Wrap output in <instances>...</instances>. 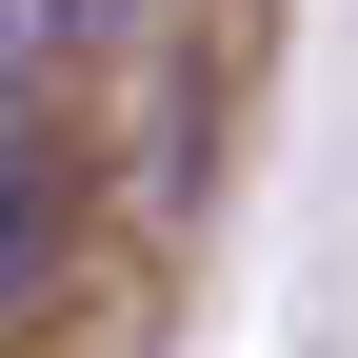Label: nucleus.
I'll use <instances>...</instances> for the list:
<instances>
[{
	"label": "nucleus",
	"mask_w": 358,
	"mask_h": 358,
	"mask_svg": "<svg viewBox=\"0 0 358 358\" xmlns=\"http://www.w3.org/2000/svg\"><path fill=\"white\" fill-rule=\"evenodd\" d=\"M60 239H80V179H60V120H0V338L60 299Z\"/></svg>",
	"instance_id": "nucleus-1"
},
{
	"label": "nucleus",
	"mask_w": 358,
	"mask_h": 358,
	"mask_svg": "<svg viewBox=\"0 0 358 358\" xmlns=\"http://www.w3.org/2000/svg\"><path fill=\"white\" fill-rule=\"evenodd\" d=\"M40 60H60V0H0V120H40Z\"/></svg>",
	"instance_id": "nucleus-2"
}]
</instances>
